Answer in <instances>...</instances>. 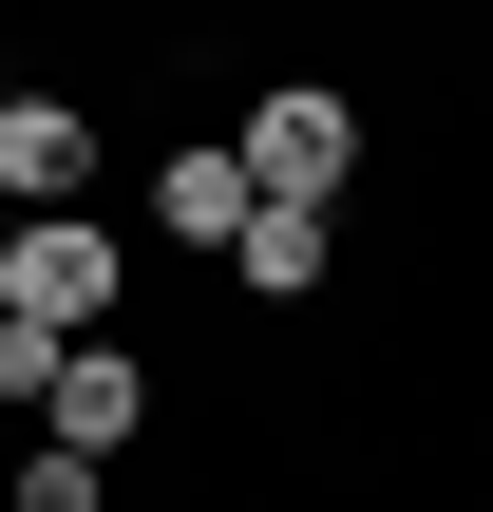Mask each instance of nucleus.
I'll return each instance as SVG.
<instances>
[{
    "instance_id": "obj_1",
    "label": "nucleus",
    "mask_w": 493,
    "mask_h": 512,
    "mask_svg": "<svg viewBox=\"0 0 493 512\" xmlns=\"http://www.w3.org/2000/svg\"><path fill=\"white\" fill-rule=\"evenodd\" d=\"M114 285H133V247L95 209H0V323L19 342H114Z\"/></svg>"
},
{
    "instance_id": "obj_2",
    "label": "nucleus",
    "mask_w": 493,
    "mask_h": 512,
    "mask_svg": "<svg viewBox=\"0 0 493 512\" xmlns=\"http://www.w3.org/2000/svg\"><path fill=\"white\" fill-rule=\"evenodd\" d=\"M342 171H361V95H342V76L247 95V190H266V209H342Z\"/></svg>"
},
{
    "instance_id": "obj_3",
    "label": "nucleus",
    "mask_w": 493,
    "mask_h": 512,
    "mask_svg": "<svg viewBox=\"0 0 493 512\" xmlns=\"http://www.w3.org/2000/svg\"><path fill=\"white\" fill-rule=\"evenodd\" d=\"M38 437H57V456H133V437H152V361H133V342H76V361L38 380Z\"/></svg>"
},
{
    "instance_id": "obj_4",
    "label": "nucleus",
    "mask_w": 493,
    "mask_h": 512,
    "mask_svg": "<svg viewBox=\"0 0 493 512\" xmlns=\"http://www.w3.org/2000/svg\"><path fill=\"white\" fill-rule=\"evenodd\" d=\"M76 171H95V114L76 95H0V209H57Z\"/></svg>"
},
{
    "instance_id": "obj_5",
    "label": "nucleus",
    "mask_w": 493,
    "mask_h": 512,
    "mask_svg": "<svg viewBox=\"0 0 493 512\" xmlns=\"http://www.w3.org/2000/svg\"><path fill=\"white\" fill-rule=\"evenodd\" d=\"M247 209H266V190H247V152H171V171H152V228H171V247H209V266L247 247Z\"/></svg>"
},
{
    "instance_id": "obj_6",
    "label": "nucleus",
    "mask_w": 493,
    "mask_h": 512,
    "mask_svg": "<svg viewBox=\"0 0 493 512\" xmlns=\"http://www.w3.org/2000/svg\"><path fill=\"white\" fill-rule=\"evenodd\" d=\"M228 266H247L266 304H304V285L342 266V228H323V209H247V247H228Z\"/></svg>"
},
{
    "instance_id": "obj_7",
    "label": "nucleus",
    "mask_w": 493,
    "mask_h": 512,
    "mask_svg": "<svg viewBox=\"0 0 493 512\" xmlns=\"http://www.w3.org/2000/svg\"><path fill=\"white\" fill-rule=\"evenodd\" d=\"M0 512H95V456H57V437H38V456H19V494Z\"/></svg>"
}]
</instances>
